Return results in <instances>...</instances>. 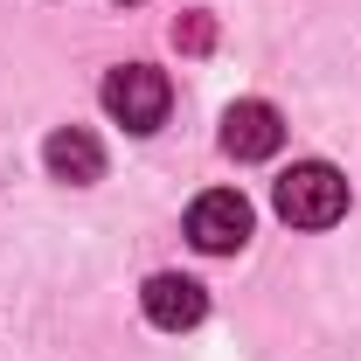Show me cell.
Returning a JSON list of instances; mask_svg holds the SVG:
<instances>
[{
  "label": "cell",
  "mask_w": 361,
  "mask_h": 361,
  "mask_svg": "<svg viewBox=\"0 0 361 361\" xmlns=\"http://www.w3.org/2000/svg\"><path fill=\"white\" fill-rule=\"evenodd\" d=\"M278 216L292 229H334L348 216V174L326 160H299L292 174H278Z\"/></svg>",
  "instance_id": "1"
},
{
  "label": "cell",
  "mask_w": 361,
  "mask_h": 361,
  "mask_svg": "<svg viewBox=\"0 0 361 361\" xmlns=\"http://www.w3.org/2000/svg\"><path fill=\"white\" fill-rule=\"evenodd\" d=\"M167 104H174V84H167L153 63H118V70L104 77V111H111L126 133H160Z\"/></svg>",
  "instance_id": "2"
},
{
  "label": "cell",
  "mask_w": 361,
  "mask_h": 361,
  "mask_svg": "<svg viewBox=\"0 0 361 361\" xmlns=\"http://www.w3.org/2000/svg\"><path fill=\"white\" fill-rule=\"evenodd\" d=\"M250 202L236 195V188H209L195 209H188V236H195V250H209V257H229V250H243L250 243Z\"/></svg>",
  "instance_id": "3"
},
{
  "label": "cell",
  "mask_w": 361,
  "mask_h": 361,
  "mask_svg": "<svg viewBox=\"0 0 361 361\" xmlns=\"http://www.w3.org/2000/svg\"><path fill=\"white\" fill-rule=\"evenodd\" d=\"M139 306H146V319L160 334H188V326H202V313H209V292L188 271H153L146 292H139Z\"/></svg>",
  "instance_id": "4"
},
{
  "label": "cell",
  "mask_w": 361,
  "mask_h": 361,
  "mask_svg": "<svg viewBox=\"0 0 361 361\" xmlns=\"http://www.w3.org/2000/svg\"><path fill=\"white\" fill-rule=\"evenodd\" d=\"M278 146H285V118H278V104L243 97V104H229V111H223V153H229V160H271Z\"/></svg>",
  "instance_id": "5"
},
{
  "label": "cell",
  "mask_w": 361,
  "mask_h": 361,
  "mask_svg": "<svg viewBox=\"0 0 361 361\" xmlns=\"http://www.w3.org/2000/svg\"><path fill=\"white\" fill-rule=\"evenodd\" d=\"M42 160H49V174L70 180V188H90V180L104 174V146H97L84 126H63V133H49Z\"/></svg>",
  "instance_id": "6"
},
{
  "label": "cell",
  "mask_w": 361,
  "mask_h": 361,
  "mask_svg": "<svg viewBox=\"0 0 361 361\" xmlns=\"http://www.w3.org/2000/svg\"><path fill=\"white\" fill-rule=\"evenodd\" d=\"M126 7H133V0H126Z\"/></svg>",
  "instance_id": "7"
}]
</instances>
